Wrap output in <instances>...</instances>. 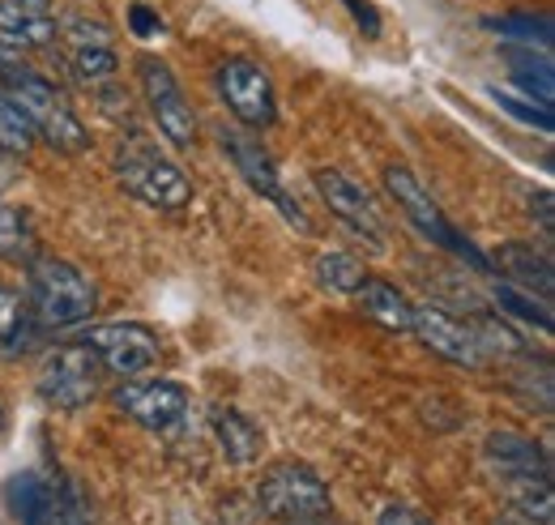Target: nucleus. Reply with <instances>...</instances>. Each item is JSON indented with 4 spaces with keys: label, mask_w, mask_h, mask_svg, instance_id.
<instances>
[{
    "label": "nucleus",
    "mask_w": 555,
    "mask_h": 525,
    "mask_svg": "<svg viewBox=\"0 0 555 525\" xmlns=\"http://www.w3.org/2000/svg\"><path fill=\"white\" fill-rule=\"evenodd\" d=\"M218 141H222V150H227L231 167L248 180V189H253V193H261L266 201H274L278 214H282L291 227L312 231V222H308V214L299 209V201L282 189V176H278L270 150L261 145V137H253V129H244V125H240V129H218Z\"/></svg>",
    "instance_id": "0eeeda50"
},
{
    "label": "nucleus",
    "mask_w": 555,
    "mask_h": 525,
    "mask_svg": "<svg viewBox=\"0 0 555 525\" xmlns=\"http://www.w3.org/2000/svg\"><path fill=\"white\" fill-rule=\"evenodd\" d=\"M65 35H69L73 48H112V26L99 17H86V13L65 22Z\"/></svg>",
    "instance_id": "bb28decb"
},
{
    "label": "nucleus",
    "mask_w": 555,
    "mask_h": 525,
    "mask_svg": "<svg viewBox=\"0 0 555 525\" xmlns=\"http://www.w3.org/2000/svg\"><path fill=\"white\" fill-rule=\"evenodd\" d=\"M81 342L99 355L103 372L129 381V376H141L158 363V333L150 325H138V321H116V325H94L81 333Z\"/></svg>",
    "instance_id": "9d476101"
},
{
    "label": "nucleus",
    "mask_w": 555,
    "mask_h": 525,
    "mask_svg": "<svg viewBox=\"0 0 555 525\" xmlns=\"http://www.w3.org/2000/svg\"><path fill=\"white\" fill-rule=\"evenodd\" d=\"M354 308H359L367 321H376L380 329H393V333H406V329H411V312H415V304H411L393 282L372 278V273L359 282Z\"/></svg>",
    "instance_id": "a211bd4d"
},
{
    "label": "nucleus",
    "mask_w": 555,
    "mask_h": 525,
    "mask_svg": "<svg viewBox=\"0 0 555 525\" xmlns=\"http://www.w3.org/2000/svg\"><path fill=\"white\" fill-rule=\"evenodd\" d=\"M508 500L521 517L539 525H552L555 522V491H552V478H517L508 483Z\"/></svg>",
    "instance_id": "5701e85b"
},
{
    "label": "nucleus",
    "mask_w": 555,
    "mask_h": 525,
    "mask_svg": "<svg viewBox=\"0 0 555 525\" xmlns=\"http://www.w3.org/2000/svg\"><path fill=\"white\" fill-rule=\"evenodd\" d=\"M0 90L17 103V112L30 120L35 137H43L52 150H61V154H77V150H86V145H90V137H86V129H81V120L73 116L69 103L61 99V90H56L48 77H39L35 68H22L17 77L0 81Z\"/></svg>",
    "instance_id": "7ed1b4c3"
},
{
    "label": "nucleus",
    "mask_w": 555,
    "mask_h": 525,
    "mask_svg": "<svg viewBox=\"0 0 555 525\" xmlns=\"http://www.w3.org/2000/svg\"><path fill=\"white\" fill-rule=\"evenodd\" d=\"M138 77H141L145 107H150L158 132H163L176 150H189V145L197 141V112H193V103L184 99L176 73L163 65L158 56H138Z\"/></svg>",
    "instance_id": "6e6552de"
},
{
    "label": "nucleus",
    "mask_w": 555,
    "mask_h": 525,
    "mask_svg": "<svg viewBox=\"0 0 555 525\" xmlns=\"http://www.w3.org/2000/svg\"><path fill=\"white\" fill-rule=\"evenodd\" d=\"M495 265H500L504 282H513V286H521V291H530V295L552 304L555 269L547 253H534L530 244H500L495 248Z\"/></svg>",
    "instance_id": "dca6fc26"
},
{
    "label": "nucleus",
    "mask_w": 555,
    "mask_h": 525,
    "mask_svg": "<svg viewBox=\"0 0 555 525\" xmlns=\"http://www.w3.org/2000/svg\"><path fill=\"white\" fill-rule=\"evenodd\" d=\"M209 427H214L218 449L231 465H253L266 449V432L235 406H214L209 410Z\"/></svg>",
    "instance_id": "2eb2a0df"
},
{
    "label": "nucleus",
    "mask_w": 555,
    "mask_h": 525,
    "mask_svg": "<svg viewBox=\"0 0 555 525\" xmlns=\"http://www.w3.org/2000/svg\"><path fill=\"white\" fill-rule=\"evenodd\" d=\"M308 525H317V522H308Z\"/></svg>",
    "instance_id": "473e14b6"
},
{
    "label": "nucleus",
    "mask_w": 555,
    "mask_h": 525,
    "mask_svg": "<svg viewBox=\"0 0 555 525\" xmlns=\"http://www.w3.org/2000/svg\"><path fill=\"white\" fill-rule=\"evenodd\" d=\"M52 39H56L52 17H35V13H22V9L0 0V43L22 52V48H48Z\"/></svg>",
    "instance_id": "aec40b11"
},
{
    "label": "nucleus",
    "mask_w": 555,
    "mask_h": 525,
    "mask_svg": "<svg viewBox=\"0 0 555 525\" xmlns=\"http://www.w3.org/2000/svg\"><path fill=\"white\" fill-rule=\"evenodd\" d=\"M26 308L43 329L81 325L99 308V286L73 261L35 257L26 265Z\"/></svg>",
    "instance_id": "f257e3e1"
},
{
    "label": "nucleus",
    "mask_w": 555,
    "mask_h": 525,
    "mask_svg": "<svg viewBox=\"0 0 555 525\" xmlns=\"http://www.w3.org/2000/svg\"><path fill=\"white\" fill-rule=\"evenodd\" d=\"M487 465L504 478V483H517V478H552V458L539 440L521 436V432H491L487 436Z\"/></svg>",
    "instance_id": "4468645a"
},
{
    "label": "nucleus",
    "mask_w": 555,
    "mask_h": 525,
    "mask_svg": "<svg viewBox=\"0 0 555 525\" xmlns=\"http://www.w3.org/2000/svg\"><path fill=\"white\" fill-rule=\"evenodd\" d=\"M0 257L13 265L35 261V231H30L26 214L17 205H4V201H0Z\"/></svg>",
    "instance_id": "412c9836"
},
{
    "label": "nucleus",
    "mask_w": 555,
    "mask_h": 525,
    "mask_svg": "<svg viewBox=\"0 0 555 525\" xmlns=\"http://www.w3.org/2000/svg\"><path fill=\"white\" fill-rule=\"evenodd\" d=\"M312 273H317V282H321L325 291H334V295H354L359 282L367 278L363 261L350 257V253H321V257L312 261Z\"/></svg>",
    "instance_id": "4be33fe9"
},
{
    "label": "nucleus",
    "mask_w": 555,
    "mask_h": 525,
    "mask_svg": "<svg viewBox=\"0 0 555 525\" xmlns=\"http://www.w3.org/2000/svg\"><path fill=\"white\" fill-rule=\"evenodd\" d=\"M0 432H4V401H0Z\"/></svg>",
    "instance_id": "2f4dec72"
},
{
    "label": "nucleus",
    "mask_w": 555,
    "mask_h": 525,
    "mask_svg": "<svg viewBox=\"0 0 555 525\" xmlns=\"http://www.w3.org/2000/svg\"><path fill=\"white\" fill-rule=\"evenodd\" d=\"M30 145H35V129H30V120L17 112V103L0 90V150L4 154H30Z\"/></svg>",
    "instance_id": "393cba45"
},
{
    "label": "nucleus",
    "mask_w": 555,
    "mask_h": 525,
    "mask_svg": "<svg viewBox=\"0 0 555 525\" xmlns=\"http://www.w3.org/2000/svg\"><path fill=\"white\" fill-rule=\"evenodd\" d=\"M411 329H415L418 342L431 355H440V359H449L457 368H479L483 363V346H479L475 329L466 325V321H457V317H449L436 304H418L415 312H411Z\"/></svg>",
    "instance_id": "ddd939ff"
},
{
    "label": "nucleus",
    "mask_w": 555,
    "mask_h": 525,
    "mask_svg": "<svg viewBox=\"0 0 555 525\" xmlns=\"http://www.w3.org/2000/svg\"><path fill=\"white\" fill-rule=\"evenodd\" d=\"M129 26H133V35H141V39L163 35V17H158V13H150L145 4H133V9H129Z\"/></svg>",
    "instance_id": "cd10ccee"
},
{
    "label": "nucleus",
    "mask_w": 555,
    "mask_h": 525,
    "mask_svg": "<svg viewBox=\"0 0 555 525\" xmlns=\"http://www.w3.org/2000/svg\"><path fill=\"white\" fill-rule=\"evenodd\" d=\"M99 376H103L99 355L77 337V342L48 350V359L39 368V397L52 410H81L99 394Z\"/></svg>",
    "instance_id": "39448f33"
},
{
    "label": "nucleus",
    "mask_w": 555,
    "mask_h": 525,
    "mask_svg": "<svg viewBox=\"0 0 555 525\" xmlns=\"http://www.w3.org/2000/svg\"><path fill=\"white\" fill-rule=\"evenodd\" d=\"M116 176L120 184L138 201L154 205V209H184L193 201V180L184 176L180 163H171L163 150L145 145V141H129L116 154Z\"/></svg>",
    "instance_id": "20e7f679"
},
{
    "label": "nucleus",
    "mask_w": 555,
    "mask_h": 525,
    "mask_svg": "<svg viewBox=\"0 0 555 525\" xmlns=\"http://www.w3.org/2000/svg\"><path fill=\"white\" fill-rule=\"evenodd\" d=\"M257 504L282 525H308L334 513L330 483L308 461H274L257 483Z\"/></svg>",
    "instance_id": "f03ea898"
},
{
    "label": "nucleus",
    "mask_w": 555,
    "mask_h": 525,
    "mask_svg": "<svg viewBox=\"0 0 555 525\" xmlns=\"http://www.w3.org/2000/svg\"><path fill=\"white\" fill-rule=\"evenodd\" d=\"M385 193L398 201V209H402V218L415 227L418 235H427L431 244H440V248H449V253H457V257H466L470 265H479L483 269V257H479V248L470 244V240H462L457 235V227L444 218V209L436 205V197L418 184V176L411 167H389L385 171Z\"/></svg>",
    "instance_id": "423d86ee"
},
{
    "label": "nucleus",
    "mask_w": 555,
    "mask_h": 525,
    "mask_svg": "<svg viewBox=\"0 0 555 525\" xmlns=\"http://www.w3.org/2000/svg\"><path fill=\"white\" fill-rule=\"evenodd\" d=\"M120 61L112 48H77L73 52V77L86 81V86H103V81H116Z\"/></svg>",
    "instance_id": "a878e982"
},
{
    "label": "nucleus",
    "mask_w": 555,
    "mask_h": 525,
    "mask_svg": "<svg viewBox=\"0 0 555 525\" xmlns=\"http://www.w3.org/2000/svg\"><path fill=\"white\" fill-rule=\"evenodd\" d=\"M218 94H222L227 112H231L244 129L261 132L278 120L274 81H270V73L257 65V61H244V56L222 61V65H218Z\"/></svg>",
    "instance_id": "1a4fd4ad"
},
{
    "label": "nucleus",
    "mask_w": 555,
    "mask_h": 525,
    "mask_svg": "<svg viewBox=\"0 0 555 525\" xmlns=\"http://www.w3.org/2000/svg\"><path fill=\"white\" fill-rule=\"evenodd\" d=\"M491 299H495L504 312H513V317L539 325L543 333L552 329V304L539 299V295H530V291H521V286H513V282H495V286H491Z\"/></svg>",
    "instance_id": "b1692460"
},
{
    "label": "nucleus",
    "mask_w": 555,
    "mask_h": 525,
    "mask_svg": "<svg viewBox=\"0 0 555 525\" xmlns=\"http://www.w3.org/2000/svg\"><path fill=\"white\" fill-rule=\"evenodd\" d=\"M39 329L43 325L30 317L26 299H22L17 291L0 286V350H4V355H22V350H30V346L39 342Z\"/></svg>",
    "instance_id": "6ab92c4d"
},
{
    "label": "nucleus",
    "mask_w": 555,
    "mask_h": 525,
    "mask_svg": "<svg viewBox=\"0 0 555 525\" xmlns=\"http://www.w3.org/2000/svg\"><path fill=\"white\" fill-rule=\"evenodd\" d=\"M26 491V525H86V504L77 496V487H48V483H22Z\"/></svg>",
    "instance_id": "f3484780"
},
{
    "label": "nucleus",
    "mask_w": 555,
    "mask_h": 525,
    "mask_svg": "<svg viewBox=\"0 0 555 525\" xmlns=\"http://www.w3.org/2000/svg\"><path fill=\"white\" fill-rule=\"evenodd\" d=\"M4 4H13L22 13H35V17H52V0H4Z\"/></svg>",
    "instance_id": "c756f323"
},
{
    "label": "nucleus",
    "mask_w": 555,
    "mask_h": 525,
    "mask_svg": "<svg viewBox=\"0 0 555 525\" xmlns=\"http://www.w3.org/2000/svg\"><path fill=\"white\" fill-rule=\"evenodd\" d=\"M347 4L354 9V17H359V22H367V35H376V30H380V22H376V13H372L367 4H359V0H347Z\"/></svg>",
    "instance_id": "7c9ffc66"
},
{
    "label": "nucleus",
    "mask_w": 555,
    "mask_h": 525,
    "mask_svg": "<svg viewBox=\"0 0 555 525\" xmlns=\"http://www.w3.org/2000/svg\"><path fill=\"white\" fill-rule=\"evenodd\" d=\"M189 389L180 381H138L129 376L116 389V410H125L145 432H176L189 419Z\"/></svg>",
    "instance_id": "9b49d317"
},
{
    "label": "nucleus",
    "mask_w": 555,
    "mask_h": 525,
    "mask_svg": "<svg viewBox=\"0 0 555 525\" xmlns=\"http://www.w3.org/2000/svg\"><path fill=\"white\" fill-rule=\"evenodd\" d=\"M312 184H317L321 201L330 205V214H334L343 227H350L359 240H367L376 253L385 248V218H380L376 201L367 197V189H359L350 176L334 171V167H321V171L312 176Z\"/></svg>",
    "instance_id": "f8f14e48"
},
{
    "label": "nucleus",
    "mask_w": 555,
    "mask_h": 525,
    "mask_svg": "<svg viewBox=\"0 0 555 525\" xmlns=\"http://www.w3.org/2000/svg\"><path fill=\"white\" fill-rule=\"evenodd\" d=\"M376 525H431L427 517H418L415 509H402V504H389L380 517H376Z\"/></svg>",
    "instance_id": "c85d7f7f"
}]
</instances>
